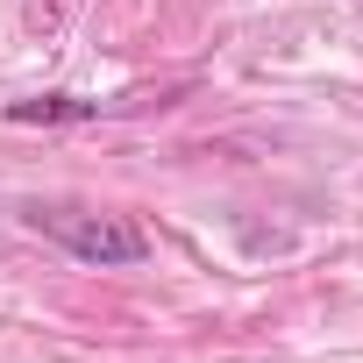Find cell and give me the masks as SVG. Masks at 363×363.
<instances>
[{
    "mask_svg": "<svg viewBox=\"0 0 363 363\" xmlns=\"http://www.w3.org/2000/svg\"><path fill=\"white\" fill-rule=\"evenodd\" d=\"M36 235H50L57 250H72L79 264H100V271H128L150 257V235L121 214H86V207H29L22 214Z\"/></svg>",
    "mask_w": 363,
    "mask_h": 363,
    "instance_id": "obj_1",
    "label": "cell"
},
{
    "mask_svg": "<svg viewBox=\"0 0 363 363\" xmlns=\"http://www.w3.org/2000/svg\"><path fill=\"white\" fill-rule=\"evenodd\" d=\"M107 100H79V93H36V100H15L8 121L15 128H65V121H100Z\"/></svg>",
    "mask_w": 363,
    "mask_h": 363,
    "instance_id": "obj_2",
    "label": "cell"
}]
</instances>
